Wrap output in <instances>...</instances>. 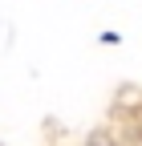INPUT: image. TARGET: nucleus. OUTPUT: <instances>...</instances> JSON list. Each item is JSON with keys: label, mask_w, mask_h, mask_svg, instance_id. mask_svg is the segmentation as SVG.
<instances>
[]
</instances>
